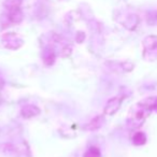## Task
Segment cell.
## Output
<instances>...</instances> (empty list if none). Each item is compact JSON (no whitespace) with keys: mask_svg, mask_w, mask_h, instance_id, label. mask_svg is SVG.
Returning <instances> with one entry per match:
<instances>
[]
</instances>
